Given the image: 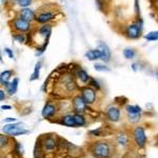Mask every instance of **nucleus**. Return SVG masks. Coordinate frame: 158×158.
Wrapping results in <instances>:
<instances>
[{
    "instance_id": "32",
    "label": "nucleus",
    "mask_w": 158,
    "mask_h": 158,
    "mask_svg": "<svg viewBox=\"0 0 158 158\" xmlns=\"http://www.w3.org/2000/svg\"><path fill=\"white\" fill-rule=\"evenodd\" d=\"M15 38H16V40H18L19 42H23L24 41V37L23 36H20V35H19V36H16Z\"/></svg>"
},
{
    "instance_id": "11",
    "label": "nucleus",
    "mask_w": 158,
    "mask_h": 158,
    "mask_svg": "<svg viewBox=\"0 0 158 158\" xmlns=\"http://www.w3.org/2000/svg\"><path fill=\"white\" fill-rule=\"evenodd\" d=\"M56 112V109L55 106H53V104H45L44 108L42 110V116L44 117V118H50V117H52L53 115L55 114Z\"/></svg>"
},
{
    "instance_id": "7",
    "label": "nucleus",
    "mask_w": 158,
    "mask_h": 158,
    "mask_svg": "<svg viewBox=\"0 0 158 158\" xmlns=\"http://www.w3.org/2000/svg\"><path fill=\"white\" fill-rule=\"evenodd\" d=\"M14 27L17 31L25 32V31H27L30 29V23H29V21H27V20H24L22 18H18V19L15 20Z\"/></svg>"
},
{
    "instance_id": "3",
    "label": "nucleus",
    "mask_w": 158,
    "mask_h": 158,
    "mask_svg": "<svg viewBox=\"0 0 158 158\" xmlns=\"http://www.w3.org/2000/svg\"><path fill=\"white\" fill-rule=\"evenodd\" d=\"M134 139H135V142H136V144L139 148L144 147V144H146V141H147V137H146V133H144L143 128H140V127H138V128L135 129V131H134Z\"/></svg>"
},
{
    "instance_id": "19",
    "label": "nucleus",
    "mask_w": 158,
    "mask_h": 158,
    "mask_svg": "<svg viewBox=\"0 0 158 158\" xmlns=\"http://www.w3.org/2000/svg\"><path fill=\"white\" fill-rule=\"evenodd\" d=\"M127 112L129 114H140L141 113V109L138 106H128L126 108Z\"/></svg>"
},
{
    "instance_id": "29",
    "label": "nucleus",
    "mask_w": 158,
    "mask_h": 158,
    "mask_svg": "<svg viewBox=\"0 0 158 158\" xmlns=\"http://www.w3.org/2000/svg\"><path fill=\"white\" fill-rule=\"evenodd\" d=\"M0 142H1V144H0V146H1V148H3L4 146H6L7 138H6V137H4L3 135H1V136H0Z\"/></svg>"
},
{
    "instance_id": "35",
    "label": "nucleus",
    "mask_w": 158,
    "mask_h": 158,
    "mask_svg": "<svg viewBox=\"0 0 158 158\" xmlns=\"http://www.w3.org/2000/svg\"><path fill=\"white\" fill-rule=\"evenodd\" d=\"M1 109L2 110H10V109H11V106H2Z\"/></svg>"
},
{
    "instance_id": "10",
    "label": "nucleus",
    "mask_w": 158,
    "mask_h": 158,
    "mask_svg": "<svg viewBox=\"0 0 158 158\" xmlns=\"http://www.w3.org/2000/svg\"><path fill=\"white\" fill-rule=\"evenodd\" d=\"M42 146L45 151H53L56 148V146H57V142H56V140L53 138V137H48V138H45V140L43 141Z\"/></svg>"
},
{
    "instance_id": "20",
    "label": "nucleus",
    "mask_w": 158,
    "mask_h": 158,
    "mask_svg": "<svg viewBox=\"0 0 158 158\" xmlns=\"http://www.w3.org/2000/svg\"><path fill=\"white\" fill-rule=\"evenodd\" d=\"M74 118H75V121H76V124L79 127H82L85 124V119L83 116H81L80 114H75L74 115Z\"/></svg>"
},
{
    "instance_id": "6",
    "label": "nucleus",
    "mask_w": 158,
    "mask_h": 158,
    "mask_svg": "<svg viewBox=\"0 0 158 158\" xmlns=\"http://www.w3.org/2000/svg\"><path fill=\"white\" fill-rule=\"evenodd\" d=\"M106 116H108L109 120H111L113 122H117L120 119V111H119V109L112 106V108H110L108 110V112H106Z\"/></svg>"
},
{
    "instance_id": "17",
    "label": "nucleus",
    "mask_w": 158,
    "mask_h": 158,
    "mask_svg": "<svg viewBox=\"0 0 158 158\" xmlns=\"http://www.w3.org/2000/svg\"><path fill=\"white\" fill-rule=\"evenodd\" d=\"M12 76V72L11 71H4V72L1 73V76H0V80H1V83L3 85H6L7 83V80L11 78Z\"/></svg>"
},
{
    "instance_id": "18",
    "label": "nucleus",
    "mask_w": 158,
    "mask_h": 158,
    "mask_svg": "<svg viewBox=\"0 0 158 158\" xmlns=\"http://www.w3.org/2000/svg\"><path fill=\"white\" fill-rule=\"evenodd\" d=\"M117 142H118V143L120 144V146L126 147L127 144H128V142H129L128 136H127L126 134H123V133L119 134L118 136H117Z\"/></svg>"
},
{
    "instance_id": "22",
    "label": "nucleus",
    "mask_w": 158,
    "mask_h": 158,
    "mask_svg": "<svg viewBox=\"0 0 158 158\" xmlns=\"http://www.w3.org/2000/svg\"><path fill=\"white\" fill-rule=\"evenodd\" d=\"M78 77H79V79H80L81 81H82V82H86V81L90 79L89 75L86 74L85 71H83V70H80L78 72Z\"/></svg>"
},
{
    "instance_id": "16",
    "label": "nucleus",
    "mask_w": 158,
    "mask_h": 158,
    "mask_svg": "<svg viewBox=\"0 0 158 158\" xmlns=\"http://www.w3.org/2000/svg\"><path fill=\"white\" fill-rule=\"evenodd\" d=\"M52 18H53V15L51 14V13H42V14H40L36 19H37L38 22H41V23H43V22L50 21Z\"/></svg>"
},
{
    "instance_id": "12",
    "label": "nucleus",
    "mask_w": 158,
    "mask_h": 158,
    "mask_svg": "<svg viewBox=\"0 0 158 158\" xmlns=\"http://www.w3.org/2000/svg\"><path fill=\"white\" fill-rule=\"evenodd\" d=\"M20 18L27 20V21H32V20L35 19V15H34V12L30 9H23L21 10L20 12Z\"/></svg>"
},
{
    "instance_id": "13",
    "label": "nucleus",
    "mask_w": 158,
    "mask_h": 158,
    "mask_svg": "<svg viewBox=\"0 0 158 158\" xmlns=\"http://www.w3.org/2000/svg\"><path fill=\"white\" fill-rule=\"evenodd\" d=\"M6 91L10 95H13V94L16 93L17 91V88H18V78H15L13 80V82H9L7 85H6Z\"/></svg>"
},
{
    "instance_id": "15",
    "label": "nucleus",
    "mask_w": 158,
    "mask_h": 158,
    "mask_svg": "<svg viewBox=\"0 0 158 158\" xmlns=\"http://www.w3.org/2000/svg\"><path fill=\"white\" fill-rule=\"evenodd\" d=\"M85 57L88 58L89 60H96V59H99L101 58V52L97 50H91L89 52L85 53Z\"/></svg>"
},
{
    "instance_id": "4",
    "label": "nucleus",
    "mask_w": 158,
    "mask_h": 158,
    "mask_svg": "<svg viewBox=\"0 0 158 158\" xmlns=\"http://www.w3.org/2000/svg\"><path fill=\"white\" fill-rule=\"evenodd\" d=\"M82 98L85 99V103L91 104L95 101L96 98V93L93 89L91 88H85L82 89Z\"/></svg>"
},
{
    "instance_id": "1",
    "label": "nucleus",
    "mask_w": 158,
    "mask_h": 158,
    "mask_svg": "<svg viewBox=\"0 0 158 158\" xmlns=\"http://www.w3.org/2000/svg\"><path fill=\"white\" fill-rule=\"evenodd\" d=\"M92 153L96 158H109L111 154L110 146L106 142H96L92 148Z\"/></svg>"
},
{
    "instance_id": "34",
    "label": "nucleus",
    "mask_w": 158,
    "mask_h": 158,
    "mask_svg": "<svg viewBox=\"0 0 158 158\" xmlns=\"http://www.w3.org/2000/svg\"><path fill=\"white\" fill-rule=\"evenodd\" d=\"M4 121L6 122H14V121H16V119L15 118H6L4 119Z\"/></svg>"
},
{
    "instance_id": "23",
    "label": "nucleus",
    "mask_w": 158,
    "mask_h": 158,
    "mask_svg": "<svg viewBox=\"0 0 158 158\" xmlns=\"http://www.w3.org/2000/svg\"><path fill=\"white\" fill-rule=\"evenodd\" d=\"M40 65H41V63H40V62L36 63V67H35V71H34V73H33L32 77L30 78V80H35V79H37L38 77H39V70H40Z\"/></svg>"
},
{
    "instance_id": "9",
    "label": "nucleus",
    "mask_w": 158,
    "mask_h": 158,
    "mask_svg": "<svg viewBox=\"0 0 158 158\" xmlns=\"http://www.w3.org/2000/svg\"><path fill=\"white\" fill-rule=\"evenodd\" d=\"M127 34L130 38H138L140 35V27L138 25H129L127 27Z\"/></svg>"
},
{
    "instance_id": "14",
    "label": "nucleus",
    "mask_w": 158,
    "mask_h": 158,
    "mask_svg": "<svg viewBox=\"0 0 158 158\" xmlns=\"http://www.w3.org/2000/svg\"><path fill=\"white\" fill-rule=\"evenodd\" d=\"M62 123L67 127H70V128H75L77 124H76L75 118L72 115H65L62 117Z\"/></svg>"
},
{
    "instance_id": "8",
    "label": "nucleus",
    "mask_w": 158,
    "mask_h": 158,
    "mask_svg": "<svg viewBox=\"0 0 158 158\" xmlns=\"http://www.w3.org/2000/svg\"><path fill=\"white\" fill-rule=\"evenodd\" d=\"M98 50L101 52V59L103 61H109L110 60V57H111V52H110V49L109 47L103 42H99V45H98Z\"/></svg>"
},
{
    "instance_id": "21",
    "label": "nucleus",
    "mask_w": 158,
    "mask_h": 158,
    "mask_svg": "<svg viewBox=\"0 0 158 158\" xmlns=\"http://www.w3.org/2000/svg\"><path fill=\"white\" fill-rule=\"evenodd\" d=\"M144 38L149 41H155V40L158 39V32H150L149 34L144 36Z\"/></svg>"
},
{
    "instance_id": "2",
    "label": "nucleus",
    "mask_w": 158,
    "mask_h": 158,
    "mask_svg": "<svg viewBox=\"0 0 158 158\" xmlns=\"http://www.w3.org/2000/svg\"><path fill=\"white\" fill-rule=\"evenodd\" d=\"M2 131L7 135H11V136H19V135L29 133L27 130L22 128L21 123L6 124V126H4L3 128H2Z\"/></svg>"
},
{
    "instance_id": "33",
    "label": "nucleus",
    "mask_w": 158,
    "mask_h": 158,
    "mask_svg": "<svg viewBox=\"0 0 158 158\" xmlns=\"http://www.w3.org/2000/svg\"><path fill=\"white\" fill-rule=\"evenodd\" d=\"M4 98H6V95H4V92L1 90V91H0V99H1V101H2Z\"/></svg>"
},
{
    "instance_id": "30",
    "label": "nucleus",
    "mask_w": 158,
    "mask_h": 158,
    "mask_svg": "<svg viewBox=\"0 0 158 158\" xmlns=\"http://www.w3.org/2000/svg\"><path fill=\"white\" fill-rule=\"evenodd\" d=\"M91 85L96 89H100V85H99V83L95 80V79H91Z\"/></svg>"
},
{
    "instance_id": "27",
    "label": "nucleus",
    "mask_w": 158,
    "mask_h": 158,
    "mask_svg": "<svg viewBox=\"0 0 158 158\" xmlns=\"http://www.w3.org/2000/svg\"><path fill=\"white\" fill-rule=\"evenodd\" d=\"M94 68H95L96 71H99V72H108V71H110L109 68H106V65H103V64H99V63H96V64L94 65Z\"/></svg>"
},
{
    "instance_id": "36",
    "label": "nucleus",
    "mask_w": 158,
    "mask_h": 158,
    "mask_svg": "<svg viewBox=\"0 0 158 158\" xmlns=\"http://www.w3.org/2000/svg\"><path fill=\"white\" fill-rule=\"evenodd\" d=\"M156 76H157V78H158V72L156 73Z\"/></svg>"
},
{
    "instance_id": "5",
    "label": "nucleus",
    "mask_w": 158,
    "mask_h": 158,
    "mask_svg": "<svg viewBox=\"0 0 158 158\" xmlns=\"http://www.w3.org/2000/svg\"><path fill=\"white\" fill-rule=\"evenodd\" d=\"M85 99L80 96H77V97L74 98V101H73V106H74V110H75L77 113H82V112L85 111Z\"/></svg>"
},
{
    "instance_id": "31",
    "label": "nucleus",
    "mask_w": 158,
    "mask_h": 158,
    "mask_svg": "<svg viewBox=\"0 0 158 158\" xmlns=\"http://www.w3.org/2000/svg\"><path fill=\"white\" fill-rule=\"evenodd\" d=\"M4 51H6L7 54H9V57H10V58H14V55H13V53L11 52V50H10V49H6Z\"/></svg>"
},
{
    "instance_id": "26",
    "label": "nucleus",
    "mask_w": 158,
    "mask_h": 158,
    "mask_svg": "<svg viewBox=\"0 0 158 158\" xmlns=\"http://www.w3.org/2000/svg\"><path fill=\"white\" fill-rule=\"evenodd\" d=\"M129 120L133 123H136L140 120V114H129Z\"/></svg>"
},
{
    "instance_id": "24",
    "label": "nucleus",
    "mask_w": 158,
    "mask_h": 158,
    "mask_svg": "<svg viewBox=\"0 0 158 158\" xmlns=\"http://www.w3.org/2000/svg\"><path fill=\"white\" fill-rule=\"evenodd\" d=\"M123 55H124V57H126L127 59H132V58L135 56V53H134V51L132 49H126L123 51Z\"/></svg>"
},
{
    "instance_id": "28",
    "label": "nucleus",
    "mask_w": 158,
    "mask_h": 158,
    "mask_svg": "<svg viewBox=\"0 0 158 158\" xmlns=\"http://www.w3.org/2000/svg\"><path fill=\"white\" fill-rule=\"evenodd\" d=\"M20 6H29L32 0H17Z\"/></svg>"
},
{
    "instance_id": "25",
    "label": "nucleus",
    "mask_w": 158,
    "mask_h": 158,
    "mask_svg": "<svg viewBox=\"0 0 158 158\" xmlns=\"http://www.w3.org/2000/svg\"><path fill=\"white\" fill-rule=\"evenodd\" d=\"M40 34H41L42 36H50V34H51L50 25H45V27H41V29H40Z\"/></svg>"
}]
</instances>
